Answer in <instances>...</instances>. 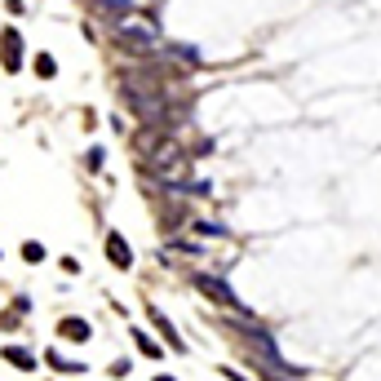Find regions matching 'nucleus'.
<instances>
[{
    "instance_id": "nucleus-7",
    "label": "nucleus",
    "mask_w": 381,
    "mask_h": 381,
    "mask_svg": "<svg viewBox=\"0 0 381 381\" xmlns=\"http://www.w3.org/2000/svg\"><path fill=\"white\" fill-rule=\"evenodd\" d=\"M5 359H9V363H18V368H36V355L23 351V346H5Z\"/></svg>"
},
{
    "instance_id": "nucleus-10",
    "label": "nucleus",
    "mask_w": 381,
    "mask_h": 381,
    "mask_svg": "<svg viewBox=\"0 0 381 381\" xmlns=\"http://www.w3.org/2000/svg\"><path fill=\"white\" fill-rule=\"evenodd\" d=\"M173 54H177L182 62H191V67H195V62H200V54H195V49H191V45H177V49H173Z\"/></svg>"
},
{
    "instance_id": "nucleus-1",
    "label": "nucleus",
    "mask_w": 381,
    "mask_h": 381,
    "mask_svg": "<svg viewBox=\"0 0 381 381\" xmlns=\"http://www.w3.org/2000/svg\"><path fill=\"white\" fill-rule=\"evenodd\" d=\"M146 169H151L156 182H187L191 156L182 151L173 138H164V142H156V151H151V160H146Z\"/></svg>"
},
{
    "instance_id": "nucleus-3",
    "label": "nucleus",
    "mask_w": 381,
    "mask_h": 381,
    "mask_svg": "<svg viewBox=\"0 0 381 381\" xmlns=\"http://www.w3.org/2000/svg\"><path fill=\"white\" fill-rule=\"evenodd\" d=\"M195 288H204L213 302H222V306H230V310H244V306L235 302V293H230L222 279H213V275H195Z\"/></svg>"
},
{
    "instance_id": "nucleus-8",
    "label": "nucleus",
    "mask_w": 381,
    "mask_h": 381,
    "mask_svg": "<svg viewBox=\"0 0 381 381\" xmlns=\"http://www.w3.org/2000/svg\"><path fill=\"white\" fill-rule=\"evenodd\" d=\"M36 76H40V80H49V76H58V62L49 58V54H40V58H36Z\"/></svg>"
},
{
    "instance_id": "nucleus-11",
    "label": "nucleus",
    "mask_w": 381,
    "mask_h": 381,
    "mask_svg": "<svg viewBox=\"0 0 381 381\" xmlns=\"http://www.w3.org/2000/svg\"><path fill=\"white\" fill-rule=\"evenodd\" d=\"M138 351H146V355H160V346L146 337V333H138Z\"/></svg>"
},
{
    "instance_id": "nucleus-9",
    "label": "nucleus",
    "mask_w": 381,
    "mask_h": 381,
    "mask_svg": "<svg viewBox=\"0 0 381 381\" xmlns=\"http://www.w3.org/2000/svg\"><path fill=\"white\" fill-rule=\"evenodd\" d=\"M23 257L31 262V266H36V262H45V248H40L36 240H31V244H23Z\"/></svg>"
},
{
    "instance_id": "nucleus-6",
    "label": "nucleus",
    "mask_w": 381,
    "mask_h": 381,
    "mask_svg": "<svg viewBox=\"0 0 381 381\" xmlns=\"http://www.w3.org/2000/svg\"><path fill=\"white\" fill-rule=\"evenodd\" d=\"M67 341H89V324L85 320H62V328H58Z\"/></svg>"
},
{
    "instance_id": "nucleus-2",
    "label": "nucleus",
    "mask_w": 381,
    "mask_h": 381,
    "mask_svg": "<svg viewBox=\"0 0 381 381\" xmlns=\"http://www.w3.org/2000/svg\"><path fill=\"white\" fill-rule=\"evenodd\" d=\"M115 40H120L129 54H151L156 49V27H115Z\"/></svg>"
},
{
    "instance_id": "nucleus-12",
    "label": "nucleus",
    "mask_w": 381,
    "mask_h": 381,
    "mask_svg": "<svg viewBox=\"0 0 381 381\" xmlns=\"http://www.w3.org/2000/svg\"><path fill=\"white\" fill-rule=\"evenodd\" d=\"M156 381H173V377H156Z\"/></svg>"
},
{
    "instance_id": "nucleus-4",
    "label": "nucleus",
    "mask_w": 381,
    "mask_h": 381,
    "mask_svg": "<svg viewBox=\"0 0 381 381\" xmlns=\"http://www.w3.org/2000/svg\"><path fill=\"white\" fill-rule=\"evenodd\" d=\"M107 257H111L120 271H129V266H134V248H129V240H124V235H115V230L107 235Z\"/></svg>"
},
{
    "instance_id": "nucleus-5",
    "label": "nucleus",
    "mask_w": 381,
    "mask_h": 381,
    "mask_svg": "<svg viewBox=\"0 0 381 381\" xmlns=\"http://www.w3.org/2000/svg\"><path fill=\"white\" fill-rule=\"evenodd\" d=\"M5 67H9V71H18V67H23V40L13 36V31L5 36Z\"/></svg>"
}]
</instances>
